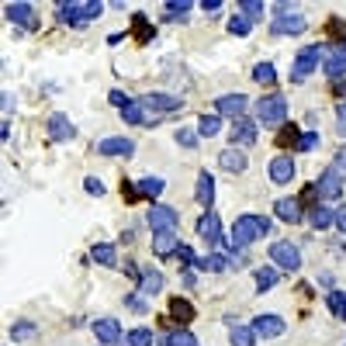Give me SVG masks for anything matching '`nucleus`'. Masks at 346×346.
I'll return each instance as SVG.
<instances>
[{"label":"nucleus","instance_id":"nucleus-14","mask_svg":"<svg viewBox=\"0 0 346 346\" xmlns=\"http://www.w3.org/2000/svg\"><path fill=\"white\" fill-rule=\"evenodd\" d=\"M173 312L180 315V319H191L194 312H191V305H184V301H173Z\"/></svg>","mask_w":346,"mask_h":346},{"label":"nucleus","instance_id":"nucleus-6","mask_svg":"<svg viewBox=\"0 0 346 346\" xmlns=\"http://www.w3.org/2000/svg\"><path fill=\"white\" fill-rule=\"evenodd\" d=\"M101 152H132V142H125V138H108V142H101Z\"/></svg>","mask_w":346,"mask_h":346},{"label":"nucleus","instance_id":"nucleus-8","mask_svg":"<svg viewBox=\"0 0 346 346\" xmlns=\"http://www.w3.org/2000/svg\"><path fill=\"white\" fill-rule=\"evenodd\" d=\"M198 128H201V135H215V132H218V118H211V115H205Z\"/></svg>","mask_w":346,"mask_h":346},{"label":"nucleus","instance_id":"nucleus-12","mask_svg":"<svg viewBox=\"0 0 346 346\" xmlns=\"http://www.w3.org/2000/svg\"><path fill=\"white\" fill-rule=\"evenodd\" d=\"M256 80L260 83H274V66H256Z\"/></svg>","mask_w":346,"mask_h":346},{"label":"nucleus","instance_id":"nucleus-1","mask_svg":"<svg viewBox=\"0 0 346 346\" xmlns=\"http://www.w3.org/2000/svg\"><path fill=\"white\" fill-rule=\"evenodd\" d=\"M280 115H284V101H263V104H260V118H263V121H280Z\"/></svg>","mask_w":346,"mask_h":346},{"label":"nucleus","instance_id":"nucleus-9","mask_svg":"<svg viewBox=\"0 0 346 346\" xmlns=\"http://www.w3.org/2000/svg\"><path fill=\"white\" fill-rule=\"evenodd\" d=\"M277 211H280L284 218H298V201H280V205H277Z\"/></svg>","mask_w":346,"mask_h":346},{"label":"nucleus","instance_id":"nucleus-17","mask_svg":"<svg viewBox=\"0 0 346 346\" xmlns=\"http://www.w3.org/2000/svg\"><path fill=\"white\" fill-rule=\"evenodd\" d=\"M340 170H343V173H346V149H343V152H340Z\"/></svg>","mask_w":346,"mask_h":346},{"label":"nucleus","instance_id":"nucleus-13","mask_svg":"<svg viewBox=\"0 0 346 346\" xmlns=\"http://www.w3.org/2000/svg\"><path fill=\"white\" fill-rule=\"evenodd\" d=\"M142 191L145 194H159L163 191V180H142Z\"/></svg>","mask_w":346,"mask_h":346},{"label":"nucleus","instance_id":"nucleus-10","mask_svg":"<svg viewBox=\"0 0 346 346\" xmlns=\"http://www.w3.org/2000/svg\"><path fill=\"white\" fill-rule=\"evenodd\" d=\"M52 128H56V138H69L73 135L69 125H66V118H52Z\"/></svg>","mask_w":346,"mask_h":346},{"label":"nucleus","instance_id":"nucleus-7","mask_svg":"<svg viewBox=\"0 0 346 346\" xmlns=\"http://www.w3.org/2000/svg\"><path fill=\"white\" fill-rule=\"evenodd\" d=\"M232 138H235V142H253V125H246V121H239V125H235V132H232Z\"/></svg>","mask_w":346,"mask_h":346},{"label":"nucleus","instance_id":"nucleus-2","mask_svg":"<svg viewBox=\"0 0 346 346\" xmlns=\"http://www.w3.org/2000/svg\"><path fill=\"white\" fill-rule=\"evenodd\" d=\"M242 108H246V97H222L218 101V111L222 115H239Z\"/></svg>","mask_w":346,"mask_h":346},{"label":"nucleus","instance_id":"nucleus-16","mask_svg":"<svg viewBox=\"0 0 346 346\" xmlns=\"http://www.w3.org/2000/svg\"><path fill=\"white\" fill-rule=\"evenodd\" d=\"M87 191H90V194H101L104 187H101V180H94V177H90V180H87Z\"/></svg>","mask_w":346,"mask_h":346},{"label":"nucleus","instance_id":"nucleus-15","mask_svg":"<svg viewBox=\"0 0 346 346\" xmlns=\"http://www.w3.org/2000/svg\"><path fill=\"white\" fill-rule=\"evenodd\" d=\"M322 191H326V194H336V191H340V187H336V177H333V173H329V177L322 180Z\"/></svg>","mask_w":346,"mask_h":346},{"label":"nucleus","instance_id":"nucleus-3","mask_svg":"<svg viewBox=\"0 0 346 346\" xmlns=\"http://www.w3.org/2000/svg\"><path fill=\"white\" fill-rule=\"evenodd\" d=\"M242 166H246V159H242V156H239L235 149L222 152V170H232V173H235V170H242Z\"/></svg>","mask_w":346,"mask_h":346},{"label":"nucleus","instance_id":"nucleus-5","mask_svg":"<svg viewBox=\"0 0 346 346\" xmlns=\"http://www.w3.org/2000/svg\"><path fill=\"white\" fill-rule=\"evenodd\" d=\"M142 104H149V108H159V111H173L180 101H177V97H145Z\"/></svg>","mask_w":346,"mask_h":346},{"label":"nucleus","instance_id":"nucleus-4","mask_svg":"<svg viewBox=\"0 0 346 346\" xmlns=\"http://www.w3.org/2000/svg\"><path fill=\"white\" fill-rule=\"evenodd\" d=\"M270 177L274 180H287L291 177V159H274L270 163Z\"/></svg>","mask_w":346,"mask_h":346},{"label":"nucleus","instance_id":"nucleus-11","mask_svg":"<svg viewBox=\"0 0 346 346\" xmlns=\"http://www.w3.org/2000/svg\"><path fill=\"white\" fill-rule=\"evenodd\" d=\"M135 35H138V42H145V38L152 35V28L145 24V17H135Z\"/></svg>","mask_w":346,"mask_h":346}]
</instances>
